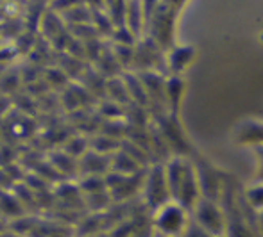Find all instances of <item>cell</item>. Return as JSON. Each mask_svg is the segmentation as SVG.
Segmentation results:
<instances>
[{"label":"cell","instance_id":"277c9868","mask_svg":"<svg viewBox=\"0 0 263 237\" xmlns=\"http://www.w3.org/2000/svg\"><path fill=\"white\" fill-rule=\"evenodd\" d=\"M181 237H213V235H210L208 232H204L201 227H197L195 223H190V227H188V230L184 232Z\"/></svg>","mask_w":263,"mask_h":237},{"label":"cell","instance_id":"5b68a950","mask_svg":"<svg viewBox=\"0 0 263 237\" xmlns=\"http://www.w3.org/2000/svg\"><path fill=\"white\" fill-rule=\"evenodd\" d=\"M260 237H263V212L260 214Z\"/></svg>","mask_w":263,"mask_h":237},{"label":"cell","instance_id":"6da1fadb","mask_svg":"<svg viewBox=\"0 0 263 237\" xmlns=\"http://www.w3.org/2000/svg\"><path fill=\"white\" fill-rule=\"evenodd\" d=\"M194 223L213 237H224L228 220L220 207L211 198H201L194 207Z\"/></svg>","mask_w":263,"mask_h":237},{"label":"cell","instance_id":"7a4b0ae2","mask_svg":"<svg viewBox=\"0 0 263 237\" xmlns=\"http://www.w3.org/2000/svg\"><path fill=\"white\" fill-rule=\"evenodd\" d=\"M190 223H192V220H190V216H188V209L181 205V203L172 200V202H166L165 205L159 207L158 216H156V225L165 235L181 237L188 230Z\"/></svg>","mask_w":263,"mask_h":237},{"label":"cell","instance_id":"3957f363","mask_svg":"<svg viewBox=\"0 0 263 237\" xmlns=\"http://www.w3.org/2000/svg\"><path fill=\"white\" fill-rule=\"evenodd\" d=\"M246 202L254 212H263V182H258L256 186L249 187L246 191Z\"/></svg>","mask_w":263,"mask_h":237}]
</instances>
